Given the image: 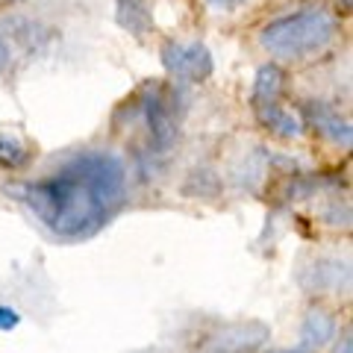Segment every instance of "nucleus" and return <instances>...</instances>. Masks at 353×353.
Instances as JSON below:
<instances>
[{"label":"nucleus","instance_id":"10","mask_svg":"<svg viewBox=\"0 0 353 353\" xmlns=\"http://www.w3.org/2000/svg\"><path fill=\"white\" fill-rule=\"evenodd\" d=\"M118 21L121 27L130 30L132 36H145L153 27L150 3L148 0H118Z\"/></svg>","mask_w":353,"mask_h":353},{"label":"nucleus","instance_id":"1","mask_svg":"<svg viewBox=\"0 0 353 353\" xmlns=\"http://www.w3.org/2000/svg\"><path fill=\"white\" fill-rule=\"evenodd\" d=\"M127 189V171L115 153L85 150L68 159L59 171L36 183L9 185L53 236H92L115 212Z\"/></svg>","mask_w":353,"mask_h":353},{"label":"nucleus","instance_id":"16","mask_svg":"<svg viewBox=\"0 0 353 353\" xmlns=\"http://www.w3.org/2000/svg\"><path fill=\"white\" fill-rule=\"evenodd\" d=\"M215 3H236V0H215Z\"/></svg>","mask_w":353,"mask_h":353},{"label":"nucleus","instance_id":"5","mask_svg":"<svg viewBox=\"0 0 353 353\" xmlns=\"http://www.w3.org/2000/svg\"><path fill=\"white\" fill-rule=\"evenodd\" d=\"M145 121L150 132L153 150L165 153L176 141V118H174V103L165 88H150L145 94Z\"/></svg>","mask_w":353,"mask_h":353},{"label":"nucleus","instance_id":"4","mask_svg":"<svg viewBox=\"0 0 353 353\" xmlns=\"http://www.w3.org/2000/svg\"><path fill=\"white\" fill-rule=\"evenodd\" d=\"M271 339V330L262 321H239L215 330L203 339L201 353H253Z\"/></svg>","mask_w":353,"mask_h":353},{"label":"nucleus","instance_id":"2","mask_svg":"<svg viewBox=\"0 0 353 353\" xmlns=\"http://www.w3.org/2000/svg\"><path fill=\"white\" fill-rule=\"evenodd\" d=\"M336 39V18L321 6L280 15L259 30V44L277 59H306Z\"/></svg>","mask_w":353,"mask_h":353},{"label":"nucleus","instance_id":"8","mask_svg":"<svg viewBox=\"0 0 353 353\" xmlns=\"http://www.w3.org/2000/svg\"><path fill=\"white\" fill-rule=\"evenodd\" d=\"M256 115H259V121H262L265 127L274 130L283 139H297V136H303V130H306L301 118H294L292 112H285V109L277 106V103L256 106Z\"/></svg>","mask_w":353,"mask_h":353},{"label":"nucleus","instance_id":"13","mask_svg":"<svg viewBox=\"0 0 353 353\" xmlns=\"http://www.w3.org/2000/svg\"><path fill=\"white\" fill-rule=\"evenodd\" d=\"M9 62H12V50H9L6 39L0 36V71H6V68H9Z\"/></svg>","mask_w":353,"mask_h":353},{"label":"nucleus","instance_id":"15","mask_svg":"<svg viewBox=\"0 0 353 353\" xmlns=\"http://www.w3.org/2000/svg\"><path fill=\"white\" fill-rule=\"evenodd\" d=\"M3 3H18V0H0V6H3Z\"/></svg>","mask_w":353,"mask_h":353},{"label":"nucleus","instance_id":"3","mask_svg":"<svg viewBox=\"0 0 353 353\" xmlns=\"http://www.w3.org/2000/svg\"><path fill=\"white\" fill-rule=\"evenodd\" d=\"M162 65L180 83H203L212 77V68H215L212 53L201 41H189V44L168 41L162 48Z\"/></svg>","mask_w":353,"mask_h":353},{"label":"nucleus","instance_id":"12","mask_svg":"<svg viewBox=\"0 0 353 353\" xmlns=\"http://www.w3.org/2000/svg\"><path fill=\"white\" fill-rule=\"evenodd\" d=\"M18 324H21V315L15 312V309L0 306V330H15Z\"/></svg>","mask_w":353,"mask_h":353},{"label":"nucleus","instance_id":"7","mask_svg":"<svg viewBox=\"0 0 353 353\" xmlns=\"http://www.w3.org/2000/svg\"><path fill=\"white\" fill-rule=\"evenodd\" d=\"M336 336V321L327 309H309L301 327V350L312 353L318 347H324L330 339Z\"/></svg>","mask_w":353,"mask_h":353},{"label":"nucleus","instance_id":"14","mask_svg":"<svg viewBox=\"0 0 353 353\" xmlns=\"http://www.w3.org/2000/svg\"><path fill=\"white\" fill-rule=\"evenodd\" d=\"M336 353H350V339H345V341H341Z\"/></svg>","mask_w":353,"mask_h":353},{"label":"nucleus","instance_id":"11","mask_svg":"<svg viewBox=\"0 0 353 353\" xmlns=\"http://www.w3.org/2000/svg\"><path fill=\"white\" fill-rule=\"evenodd\" d=\"M30 159L27 145L18 136L0 132V168H21Z\"/></svg>","mask_w":353,"mask_h":353},{"label":"nucleus","instance_id":"9","mask_svg":"<svg viewBox=\"0 0 353 353\" xmlns=\"http://www.w3.org/2000/svg\"><path fill=\"white\" fill-rule=\"evenodd\" d=\"M283 83H285V74L280 65H262L256 71V80H253V103L265 106V103H277V97L283 94Z\"/></svg>","mask_w":353,"mask_h":353},{"label":"nucleus","instance_id":"6","mask_svg":"<svg viewBox=\"0 0 353 353\" xmlns=\"http://www.w3.org/2000/svg\"><path fill=\"white\" fill-rule=\"evenodd\" d=\"M303 112L309 118V124L318 127V132H324L330 141L350 148V124L339 112H333V109L324 106V103H306Z\"/></svg>","mask_w":353,"mask_h":353}]
</instances>
